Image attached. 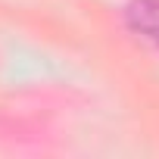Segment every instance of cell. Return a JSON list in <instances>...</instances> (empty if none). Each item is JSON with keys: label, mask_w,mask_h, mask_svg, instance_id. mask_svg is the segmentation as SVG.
Masks as SVG:
<instances>
[{"label": "cell", "mask_w": 159, "mask_h": 159, "mask_svg": "<svg viewBox=\"0 0 159 159\" xmlns=\"http://www.w3.org/2000/svg\"><path fill=\"white\" fill-rule=\"evenodd\" d=\"M125 25L137 38L159 47V0H131L125 7Z\"/></svg>", "instance_id": "obj_1"}]
</instances>
